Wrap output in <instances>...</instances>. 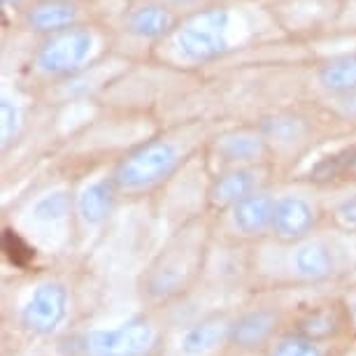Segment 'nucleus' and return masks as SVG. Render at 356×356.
<instances>
[{
	"label": "nucleus",
	"mask_w": 356,
	"mask_h": 356,
	"mask_svg": "<svg viewBox=\"0 0 356 356\" xmlns=\"http://www.w3.org/2000/svg\"><path fill=\"white\" fill-rule=\"evenodd\" d=\"M207 259V226L189 221L179 228L147 266L140 280V296L154 310L182 300L196 286Z\"/></svg>",
	"instance_id": "nucleus-1"
},
{
	"label": "nucleus",
	"mask_w": 356,
	"mask_h": 356,
	"mask_svg": "<svg viewBox=\"0 0 356 356\" xmlns=\"http://www.w3.org/2000/svg\"><path fill=\"white\" fill-rule=\"evenodd\" d=\"M170 328L149 307L112 328H89L70 340L72 356H161Z\"/></svg>",
	"instance_id": "nucleus-2"
},
{
	"label": "nucleus",
	"mask_w": 356,
	"mask_h": 356,
	"mask_svg": "<svg viewBox=\"0 0 356 356\" xmlns=\"http://www.w3.org/2000/svg\"><path fill=\"white\" fill-rule=\"evenodd\" d=\"M184 163V147L175 140H149L114 165L112 182L119 196H145L163 186Z\"/></svg>",
	"instance_id": "nucleus-3"
},
{
	"label": "nucleus",
	"mask_w": 356,
	"mask_h": 356,
	"mask_svg": "<svg viewBox=\"0 0 356 356\" xmlns=\"http://www.w3.org/2000/svg\"><path fill=\"white\" fill-rule=\"evenodd\" d=\"M231 10L224 5H212L193 12L172 33V44L184 63H207L224 56L231 49Z\"/></svg>",
	"instance_id": "nucleus-4"
},
{
	"label": "nucleus",
	"mask_w": 356,
	"mask_h": 356,
	"mask_svg": "<svg viewBox=\"0 0 356 356\" xmlns=\"http://www.w3.org/2000/svg\"><path fill=\"white\" fill-rule=\"evenodd\" d=\"M72 298L63 280L49 277L31 289L17 310V328L29 338L47 340L63 333L70 319Z\"/></svg>",
	"instance_id": "nucleus-5"
},
{
	"label": "nucleus",
	"mask_w": 356,
	"mask_h": 356,
	"mask_svg": "<svg viewBox=\"0 0 356 356\" xmlns=\"http://www.w3.org/2000/svg\"><path fill=\"white\" fill-rule=\"evenodd\" d=\"M96 51V33L86 26H72L68 31L47 35L33 56V65L44 77H70L84 70Z\"/></svg>",
	"instance_id": "nucleus-6"
},
{
	"label": "nucleus",
	"mask_w": 356,
	"mask_h": 356,
	"mask_svg": "<svg viewBox=\"0 0 356 356\" xmlns=\"http://www.w3.org/2000/svg\"><path fill=\"white\" fill-rule=\"evenodd\" d=\"M235 310L207 312L179 328L163 345L161 356H228L231 354V326Z\"/></svg>",
	"instance_id": "nucleus-7"
},
{
	"label": "nucleus",
	"mask_w": 356,
	"mask_h": 356,
	"mask_svg": "<svg viewBox=\"0 0 356 356\" xmlns=\"http://www.w3.org/2000/svg\"><path fill=\"white\" fill-rule=\"evenodd\" d=\"M284 247L289 250L284 259V277L289 284H324L345 273L340 252L331 240L310 235L300 243Z\"/></svg>",
	"instance_id": "nucleus-8"
},
{
	"label": "nucleus",
	"mask_w": 356,
	"mask_h": 356,
	"mask_svg": "<svg viewBox=\"0 0 356 356\" xmlns=\"http://www.w3.org/2000/svg\"><path fill=\"white\" fill-rule=\"evenodd\" d=\"M289 310L277 303L247 305L233 312L231 354L261 356L266 347L284 331Z\"/></svg>",
	"instance_id": "nucleus-9"
},
{
	"label": "nucleus",
	"mask_w": 356,
	"mask_h": 356,
	"mask_svg": "<svg viewBox=\"0 0 356 356\" xmlns=\"http://www.w3.org/2000/svg\"><path fill=\"white\" fill-rule=\"evenodd\" d=\"M286 331L307 335L319 342H340L354 333L352 317H349L347 300H317L310 305H300L286 314Z\"/></svg>",
	"instance_id": "nucleus-10"
},
{
	"label": "nucleus",
	"mask_w": 356,
	"mask_h": 356,
	"mask_svg": "<svg viewBox=\"0 0 356 356\" xmlns=\"http://www.w3.org/2000/svg\"><path fill=\"white\" fill-rule=\"evenodd\" d=\"M319 210L310 198L298 193H284L275 200L273 238L280 245H293L310 238L317 231Z\"/></svg>",
	"instance_id": "nucleus-11"
},
{
	"label": "nucleus",
	"mask_w": 356,
	"mask_h": 356,
	"mask_svg": "<svg viewBox=\"0 0 356 356\" xmlns=\"http://www.w3.org/2000/svg\"><path fill=\"white\" fill-rule=\"evenodd\" d=\"M275 198L266 189H259L235 203L231 210H226L228 226L231 231L243 240H259L273 238V219H275Z\"/></svg>",
	"instance_id": "nucleus-12"
},
{
	"label": "nucleus",
	"mask_w": 356,
	"mask_h": 356,
	"mask_svg": "<svg viewBox=\"0 0 356 356\" xmlns=\"http://www.w3.org/2000/svg\"><path fill=\"white\" fill-rule=\"evenodd\" d=\"M259 189H264V177L257 165H231L228 170L212 177L207 186V205L212 210L226 212Z\"/></svg>",
	"instance_id": "nucleus-13"
},
{
	"label": "nucleus",
	"mask_w": 356,
	"mask_h": 356,
	"mask_svg": "<svg viewBox=\"0 0 356 356\" xmlns=\"http://www.w3.org/2000/svg\"><path fill=\"white\" fill-rule=\"evenodd\" d=\"M24 26L35 35H54L79 26V5L75 0H38L24 12Z\"/></svg>",
	"instance_id": "nucleus-14"
},
{
	"label": "nucleus",
	"mask_w": 356,
	"mask_h": 356,
	"mask_svg": "<svg viewBox=\"0 0 356 356\" xmlns=\"http://www.w3.org/2000/svg\"><path fill=\"white\" fill-rule=\"evenodd\" d=\"M122 198L114 186L112 177L98 179L89 186H84L82 191L75 196V214L86 228H98L103 226L117 205V200Z\"/></svg>",
	"instance_id": "nucleus-15"
},
{
	"label": "nucleus",
	"mask_w": 356,
	"mask_h": 356,
	"mask_svg": "<svg viewBox=\"0 0 356 356\" xmlns=\"http://www.w3.org/2000/svg\"><path fill=\"white\" fill-rule=\"evenodd\" d=\"M177 29V17L163 3L138 5L126 17V31L138 40H161Z\"/></svg>",
	"instance_id": "nucleus-16"
},
{
	"label": "nucleus",
	"mask_w": 356,
	"mask_h": 356,
	"mask_svg": "<svg viewBox=\"0 0 356 356\" xmlns=\"http://www.w3.org/2000/svg\"><path fill=\"white\" fill-rule=\"evenodd\" d=\"M217 152L231 165H257L266 159L268 140L261 131H233L219 140Z\"/></svg>",
	"instance_id": "nucleus-17"
},
{
	"label": "nucleus",
	"mask_w": 356,
	"mask_h": 356,
	"mask_svg": "<svg viewBox=\"0 0 356 356\" xmlns=\"http://www.w3.org/2000/svg\"><path fill=\"white\" fill-rule=\"evenodd\" d=\"M317 82L331 96L356 91V54H342L319 65Z\"/></svg>",
	"instance_id": "nucleus-18"
},
{
	"label": "nucleus",
	"mask_w": 356,
	"mask_h": 356,
	"mask_svg": "<svg viewBox=\"0 0 356 356\" xmlns=\"http://www.w3.org/2000/svg\"><path fill=\"white\" fill-rule=\"evenodd\" d=\"M75 212V198L65 189H54L35 200L31 210V221L40 228L61 226L70 214Z\"/></svg>",
	"instance_id": "nucleus-19"
},
{
	"label": "nucleus",
	"mask_w": 356,
	"mask_h": 356,
	"mask_svg": "<svg viewBox=\"0 0 356 356\" xmlns=\"http://www.w3.org/2000/svg\"><path fill=\"white\" fill-rule=\"evenodd\" d=\"M331 349H333L331 342H319V340L307 338V335L286 331L284 328V331L266 347V352L261 356H328Z\"/></svg>",
	"instance_id": "nucleus-20"
},
{
	"label": "nucleus",
	"mask_w": 356,
	"mask_h": 356,
	"mask_svg": "<svg viewBox=\"0 0 356 356\" xmlns=\"http://www.w3.org/2000/svg\"><path fill=\"white\" fill-rule=\"evenodd\" d=\"M0 140H3V149L15 143V140L22 136V129H24V112H22V105L17 100H12L8 96H3L0 100Z\"/></svg>",
	"instance_id": "nucleus-21"
},
{
	"label": "nucleus",
	"mask_w": 356,
	"mask_h": 356,
	"mask_svg": "<svg viewBox=\"0 0 356 356\" xmlns=\"http://www.w3.org/2000/svg\"><path fill=\"white\" fill-rule=\"evenodd\" d=\"M264 138L268 143H277V145H293L303 138V124L298 119H291V117H275L273 122H268L264 126Z\"/></svg>",
	"instance_id": "nucleus-22"
},
{
	"label": "nucleus",
	"mask_w": 356,
	"mask_h": 356,
	"mask_svg": "<svg viewBox=\"0 0 356 356\" xmlns=\"http://www.w3.org/2000/svg\"><path fill=\"white\" fill-rule=\"evenodd\" d=\"M331 219L335 228L345 233H356V193L354 196L340 198L338 203L331 207Z\"/></svg>",
	"instance_id": "nucleus-23"
},
{
	"label": "nucleus",
	"mask_w": 356,
	"mask_h": 356,
	"mask_svg": "<svg viewBox=\"0 0 356 356\" xmlns=\"http://www.w3.org/2000/svg\"><path fill=\"white\" fill-rule=\"evenodd\" d=\"M333 105L342 117L352 119L356 122V91H349V93H340V96H333Z\"/></svg>",
	"instance_id": "nucleus-24"
},
{
	"label": "nucleus",
	"mask_w": 356,
	"mask_h": 356,
	"mask_svg": "<svg viewBox=\"0 0 356 356\" xmlns=\"http://www.w3.org/2000/svg\"><path fill=\"white\" fill-rule=\"evenodd\" d=\"M328 356H356V331L349 333L347 338H342L340 342H335Z\"/></svg>",
	"instance_id": "nucleus-25"
},
{
	"label": "nucleus",
	"mask_w": 356,
	"mask_h": 356,
	"mask_svg": "<svg viewBox=\"0 0 356 356\" xmlns=\"http://www.w3.org/2000/svg\"><path fill=\"white\" fill-rule=\"evenodd\" d=\"M347 305H349V317H352V326L356 331V289H354V293L347 298Z\"/></svg>",
	"instance_id": "nucleus-26"
},
{
	"label": "nucleus",
	"mask_w": 356,
	"mask_h": 356,
	"mask_svg": "<svg viewBox=\"0 0 356 356\" xmlns=\"http://www.w3.org/2000/svg\"><path fill=\"white\" fill-rule=\"evenodd\" d=\"M163 3H170V5H198V3H205V0H163Z\"/></svg>",
	"instance_id": "nucleus-27"
},
{
	"label": "nucleus",
	"mask_w": 356,
	"mask_h": 356,
	"mask_svg": "<svg viewBox=\"0 0 356 356\" xmlns=\"http://www.w3.org/2000/svg\"><path fill=\"white\" fill-rule=\"evenodd\" d=\"M24 0H3V5H8V8H19Z\"/></svg>",
	"instance_id": "nucleus-28"
},
{
	"label": "nucleus",
	"mask_w": 356,
	"mask_h": 356,
	"mask_svg": "<svg viewBox=\"0 0 356 356\" xmlns=\"http://www.w3.org/2000/svg\"><path fill=\"white\" fill-rule=\"evenodd\" d=\"M349 277H352V282L356 284V264L352 266V270H349Z\"/></svg>",
	"instance_id": "nucleus-29"
},
{
	"label": "nucleus",
	"mask_w": 356,
	"mask_h": 356,
	"mask_svg": "<svg viewBox=\"0 0 356 356\" xmlns=\"http://www.w3.org/2000/svg\"><path fill=\"white\" fill-rule=\"evenodd\" d=\"M228 356H243V354H228Z\"/></svg>",
	"instance_id": "nucleus-30"
}]
</instances>
